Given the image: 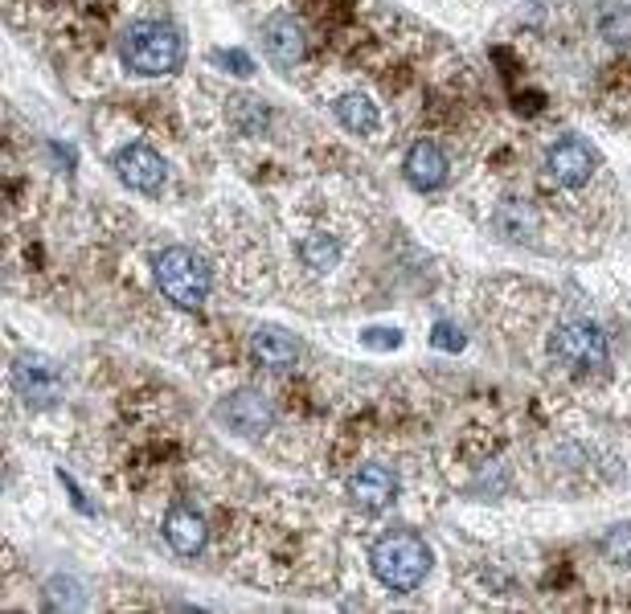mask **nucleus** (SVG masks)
Returning <instances> with one entry per match:
<instances>
[{"instance_id":"f257e3e1","label":"nucleus","mask_w":631,"mask_h":614,"mask_svg":"<svg viewBox=\"0 0 631 614\" xmlns=\"http://www.w3.org/2000/svg\"><path fill=\"white\" fill-rule=\"evenodd\" d=\"M119 58H124L132 75H173L185 62V33L177 26H168V21H139L119 38Z\"/></svg>"},{"instance_id":"f03ea898","label":"nucleus","mask_w":631,"mask_h":614,"mask_svg":"<svg viewBox=\"0 0 631 614\" xmlns=\"http://www.w3.org/2000/svg\"><path fill=\"white\" fill-rule=\"evenodd\" d=\"M369 565H373V577L381 586L394 589V594H406L430 574V545L415 528H390L386 537L373 540Z\"/></svg>"},{"instance_id":"7ed1b4c3","label":"nucleus","mask_w":631,"mask_h":614,"mask_svg":"<svg viewBox=\"0 0 631 614\" xmlns=\"http://www.w3.org/2000/svg\"><path fill=\"white\" fill-rule=\"evenodd\" d=\"M156 287L165 291V300L177 303L181 312H202L210 300V266L202 263V254L168 246L156 259Z\"/></svg>"},{"instance_id":"20e7f679","label":"nucleus","mask_w":631,"mask_h":614,"mask_svg":"<svg viewBox=\"0 0 631 614\" xmlns=\"http://www.w3.org/2000/svg\"><path fill=\"white\" fill-rule=\"evenodd\" d=\"M550 357L570 373H603L611 361V344L603 328H594L591 320H566L550 332Z\"/></svg>"},{"instance_id":"39448f33","label":"nucleus","mask_w":631,"mask_h":614,"mask_svg":"<svg viewBox=\"0 0 631 614\" xmlns=\"http://www.w3.org/2000/svg\"><path fill=\"white\" fill-rule=\"evenodd\" d=\"M545 168H550V176L562 188H582L594 176V168H599V156H594V148L582 136H562L550 148V156H545Z\"/></svg>"},{"instance_id":"423d86ee","label":"nucleus","mask_w":631,"mask_h":614,"mask_svg":"<svg viewBox=\"0 0 631 614\" xmlns=\"http://www.w3.org/2000/svg\"><path fill=\"white\" fill-rule=\"evenodd\" d=\"M115 173H119V181H124L127 188H136V193H156V188L165 185V156L152 148V144H144V139H136V144H127L119 156H115Z\"/></svg>"},{"instance_id":"0eeeda50","label":"nucleus","mask_w":631,"mask_h":614,"mask_svg":"<svg viewBox=\"0 0 631 614\" xmlns=\"http://www.w3.org/2000/svg\"><path fill=\"white\" fill-rule=\"evenodd\" d=\"M349 500L361 513H386L398 500V476L386 464H366L349 476Z\"/></svg>"},{"instance_id":"6e6552de","label":"nucleus","mask_w":631,"mask_h":614,"mask_svg":"<svg viewBox=\"0 0 631 614\" xmlns=\"http://www.w3.org/2000/svg\"><path fill=\"white\" fill-rule=\"evenodd\" d=\"M217 418H222V427L234 430V435H259V430L271 427V406H266L263 393L242 389V393H230V398L217 406Z\"/></svg>"},{"instance_id":"1a4fd4ad","label":"nucleus","mask_w":631,"mask_h":614,"mask_svg":"<svg viewBox=\"0 0 631 614\" xmlns=\"http://www.w3.org/2000/svg\"><path fill=\"white\" fill-rule=\"evenodd\" d=\"M13 389L21 393L26 406L41 410V406H50L58 398V373L38 357H21V361H13Z\"/></svg>"},{"instance_id":"9d476101","label":"nucleus","mask_w":631,"mask_h":614,"mask_svg":"<svg viewBox=\"0 0 631 614\" xmlns=\"http://www.w3.org/2000/svg\"><path fill=\"white\" fill-rule=\"evenodd\" d=\"M165 540H168V549L181 553V557H202L205 540H210V528H205L202 513H193L190 504H177V508L165 516Z\"/></svg>"},{"instance_id":"9b49d317","label":"nucleus","mask_w":631,"mask_h":614,"mask_svg":"<svg viewBox=\"0 0 631 614\" xmlns=\"http://www.w3.org/2000/svg\"><path fill=\"white\" fill-rule=\"evenodd\" d=\"M406 181L418 193H435V188L447 181V156H443L439 144L430 139H418L415 148L406 152Z\"/></svg>"},{"instance_id":"f8f14e48","label":"nucleus","mask_w":631,"mask_h":614,"mask_svg":"<svg viewBox=\"0 0 631 614\" xmlns=\"http://www.w3.org/2000/svg\"><path fill=\"white\" fill-rule=\"evenodd\" d=\"M251 357L266 369H291L303 357V344L288 328H259L251 337Z\"/></svg>"},{"instance_id":"ddd939ff","label":"nucleus","mask_w":631,"mask_h":614,"mask_svg":"<svg viewBox=\"0 0 631 614\" xmlns=\"http://www.w3.org/2000/svg\"><path fill=\"white\" fill-rule=\"evenodd\" d=\"M263 46H266V53L275 58V62H283V66H295L303 58V33H300V26L291 21V17H271L263 26Z\"/></svg>"},{"instance_id":"4468645a","label":"nucleus","mask_w":631,"mask_h":614,"mask_svg":"<svg viewBox=\"0 0 631 614\" xmlns=\"http://www.w3.org/2000/svg\"><path fill=\"white\" fill-rule=\"evenodd\" d=\"M332 111H337V119L344 124V131H353V136H373L381 127L378 103L369 99V95H341Z\"/></svg>"},{"instance_id":"2eb2a0df","label":"nucleus","mask_w":631,"mask_h":614,"mask_svg":"<svg viewBox=\"0 0 631 614\" xmlns=\"http://www.w3.org/2000/svg\"><path fill=\"white\" fill-rule=\"evenodd\" d=\"M599 33H603V41H611V46L631 41V4L628 0H606L603 9H599Z\"/></svg>"},{"instance_id":"dca6fc26","label":"nucleus","mask_w":631,"mask_h":614,"mask_svg":"<svg viewBox=\"0 0 631 614\" xmlns=\"http://www.w3.org/2000/svg\"><path fill=\"white\" fill-rule=\"evenodd\" d=\"M46 606L50 611H78L82 606V586H78L75 577H54L50 586H46Z\"/></svg>"},{"instance_id":"f3484780","label":"nucleus","mask_w":631,"mask_h":614,"mask_svg":"<svg viewBox=\"0 0 631 614\" xmlns=\"http://www.w3.org/2000/svg\"><path fill=\"white\" fill-rule=\"evenodd\" d=\"M230 115H234V124L251 127V131H263L266 127V107L254 95H234L230 103Z\"/></svg>"},{"instance_id":"a211bd4d","label":"nucleus","mask_w":631,"mask_h":614,"mask_svg":"<svg viewBox=\"0 0 631 614\" xmlns=\"http://www.w3.org/2000/svg\"><path fill=\"white\" fill-rule=\"evenodd\" d=\"M533 226H537V217H533L530 205L513 201V205L501 209V234H508V238H525V230H533Z\"/></svg>"},{"instance_id":"6ab92c4d","label":"nucleus","mask_w":631,"mask_h":614,"mask_svg":"<svg viewBox=\"0 0 631 614\" xmlns=\"http://www.w3.org/2000/svg\"><path fill=\"white\" fill-rule=\"evenodd\" d=\"M300 254L316 266V271H329V266H337V254L341 251H337V242L332 238H308L300 246Z\"/></svg>"},{"instance_id":"aec40b11","label":"nucleus","mask_w":631,"mask_h":614,"mask_svg":"<svg viewBox=\"0 0 631 614\" xmlns=\"http://www.w3.org/2000/svg\"><path fill=\"white\" fill-rule=\"evenodd\" d=\"M603 553L615 565H631V525H615L603 537Z\"/></svg>"},{"instance_id":"412c9836","label":"nucleus","mask_w":631,"mask_h":614,"mask_svg":"<svg viewBox=\"0 0 631 614\" xmlns=\"http://www.w3.org/2000/svg\"><path fill=\"white\" fill-rule=\"evenodd\" d=\"M430 344H435V349H447V352H459L464 349V332H459L452 320H439L435 332H430Z\"/></svg>"},{"instance_id":"4be33fe9","label":"nucleus","mask_w":631,"mask_h":614,"mask_svg":"<svg viewBox=\"0 0 631 614\" xmlns=\"http://www.w3.org/2000/svg\"><path fill=\"white\" fill-rule=\"evenodd\" d=\"M214 62H222V70H230V75H254V62H251V53H242V50H214Z\"/></svg>"},{"instance_id":"5701e85b","label":"nucleus","mask_w":631,"mask_h":614,"mask_svg":"<svg viewBox=\"0 0 631 614\" xmlns=\"http://www.w3.org/2000/svg\"><path fill=\"white\" fill-rule=\"evenodd\" d=\"M398 332H378V328H373V332H366V337H361V344H366V349H398Z\"/></svg>"}]
</instances>
